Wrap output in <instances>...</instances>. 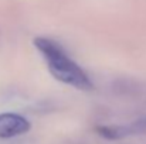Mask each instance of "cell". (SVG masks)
<instances>
[{
    "mask_svg": "<svg viewBox=\"0 0 146 144\" xmlns=\"http://www.w3.org/2000/svg\"><path fill=\"white\" fill-rule=\"evenodd\" d=\"M30 130V123L20 114L1 113L0 114V139H11L24 134Z\"/></svg>",
    "mask_w": 146,
    "mask_h": 144,
    "instance_id": "2",
    "label": "cell"
},
{
    "mask_svg": "<svg viewBox=\"0 0 146 144\" xmlns=\"http://www.w3.org/2000/svg\"><path fill=\"white\" fill-rule=\"evenodd\" d=\"M97 132L102 137H106L109 140L122 139V137L129 136V134H136V133L146 132V119L135 122L129 126H104V127H98Z\"/></svg>",
    "mask_w": 146,
    "mask_h": 144,
    "instance_id": "3",
    "label": "cell"
},
{
    "mask_svg": "<svg viewBox=\"0 0 146 144\" xmlns=\"http://www.w3.org/2000/svg\"><path fill=\"white\" fill-rule=\"evenodd\" d=\"M34 45L40 49V52L44 55L47 64H48L50 72L61 82L75 86L78 89L90 91L92 89V84L87 74L74 62L71 61L67 54L62 51L57 43L47 40V38H36Z\"/></svg>",
    "mask_w": 146,
    "mask_h": 144,
    "instance_id": "1",
    "label": "cell"
}]
</instances>
